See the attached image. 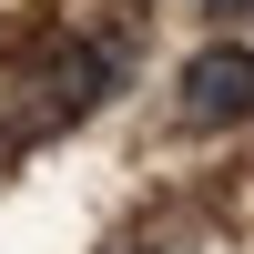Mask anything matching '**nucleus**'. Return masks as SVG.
<instances>
[{"mask_svg": "<svg viewBox=\"0 0 254 254\" xmlns=\"http://www.w3.org/2000/svg\"><path fill=\"white\" fill-rule=\"evenodd\" d=\"M203 10H224V20H254V0H203Z\"/></svg>", "mask_w": 254, "mask_h": 254, "instance_id": "f03ea898", "label": "nucleus"}, {"mask_svg": "<svg viewBox=\"0 0 254 254\" xmlns=\"http://www.w3.org/2000/svg\"><path fill=\"white\" fill-rule=\"evenodd\" d=\"M183 122H203V132L254 122V51L214 41V51H193V61H183Z\"/></svg>", "mask_w": 254, "mask_h": 254, "instance_id": "f257e3e1", "label": "nucleus"}]
</instances>
